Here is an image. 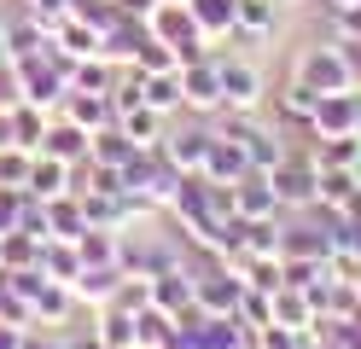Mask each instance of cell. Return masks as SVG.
<instances>
[{"instance_id":"1","label":"cell","mask_w":361,"mask_h":349,"mask_svg":"<svg viewBox=\"0 0 361 349\" xmlns=\"http://www.w3.org/2000/svg\"><path fill=\"white\" fill-rule=\"evenodd\" d=\"M18 82H24V105H41V111H53L71 99V64H64L53 47L47 53H35V59H18Z\"/></svg>"},{"instance_id":"2","label":"cell","mask_w":361,"mask_h":349,"mask_svg":"<svg viewBox=\"0 0 361 349\" xmlns=\"http://www.w3.org/2000/svg\"><path fill=\"white\" fill-rule=\"evenodd\" d=\"M146 35H152V41H164V47H175V59H180V64L204 59V35H198V23H192V12H187V0H157V6L146 12Z\"/></svg>"},{"instance_id":"3","label":"cell","mask_w":361,"mask_h":349,"mask_svg":"<svg viewBox=\"0 0 361 349\" xmlns=\"http://www.w3.org/2000/svg\"><path fill=\"white\" fill-rule=\"evenodd\" d=\"M361 123V99H355V87H338V93H321L309 111V128L321 134V140H350V128Z\"/></svg>"},{"instance_id":"4","label":"cell","mask_w":361,"mask_h":349,"mask_svg":"<svg viewBox=\"0 0 361 349\" xmlns=\"http://www.w3.org/2000/svg\"><path fill=\"white\" fill-rule=\"evenodd\" d=\"M291 82H303L314 93H338V87H350V64H344V47H314V53L298 59V76Z\"/></svg>"},{"instance_id":"5","label":"cell","mask_w":361,"mask_h":349,"mask_svg":"<svg viewBox=\"0 0 361 349\" xmlns=\"http://www.w3.org/2000/svg\"><path fill=\"white\" fill-rule=\"evenodd\" d=\"M216 70H221V105H228V111H257L262 70L251 59H216Z\"/></svg>"},{"instance_id":"6","label":"cell","mask_w":361,"mask_h":349,"mask_svg":"<svg viewBox=\"0 0 361 349\" xmlns=\"http://www.w3.org/2000/svg\"><path fill=\"white\" fill-rule=\"evenodd\" d=\"M239 297H245V274H233V268H210L192 279V302L204 314H233Z\"/></svg>"},{"instance_id":"7","label":"cell","mask_w":361,"mask_h":349,"mask_svg":"<svg viewBox=\"0 0 361 349\" xmlns=\"http://www.w3.org/2000/svg\"><path fill=\"white\" fill-rule=\"evenodd\" d=\"M180 99H187V111H221V70H216V59L180 64Z\"/></svg>"},{"instance_id":"8","label":"cell","mask_w":361,"mask_h":349,"mask_svg":"<svg viewBox=\"0 0 361 349\" xmlns=\"http://www.w3.org/2000/svg\"><path fill=\"white\" fill-rule=\"evenodd\" d=\"M274 209H280V192H274V180L262 169H251L233 186V216L239 221H274Z\"/></svg>"},{"instance_id":"9","label":"cell","mask_w":361,"mask_h":349,"mask_svg":"<svg viewBox=\"0 0 361 349\" xmlns=\"http://www.w3.org/2000/svg\"><path fill=\"white\" fill-rule=\"evenodd\" d=\"M204 180H216V186H239L245 175H251V157H245V146L233 134H216L210 140V157H204V169H198Z\"/></svg>"},{"instance_id":"10","label":"cell","mask_w":361,"mask_h":349,"mask_svg":"<svg viewBox=\"0 0 361 349\" xmlns=\"http://www.w3.org/2000/svg\"><path fill=\"white\" fill-rule=\"evenodd\" d=\"M41 152L59 157V163H87V152H94V134H87L82 123H71V116H53L47 123V140H41Z\"/></svg>"},{"instance_id":"11","label":"cell","mask_w":361,"mask_h":349,"mask_svg":"<svg viewBox=\"0 0 361 349\" xmlns=\"http://www.w3.org/2000/svg\"><path fill=\"white\" fill-rule=\"evenodd\" d=\"M24 192H30V198H41V204L59 198V192H76V163H59V157H47V152H35Z\"/></svg>"},{"instance_id":"12","label":"cell","mask_w":361,"mask_h":349,"mask_svg":"<svg viewBox=\"0 0 361 349\" xmlns=\"http://www.w3.org/2000/svg\"><path fill=\"white\" fill-rule=\"evenodd\" d=\"M210 140H216L210 128H180V134H164V146H157V152H164L180 175H198V169H204V157H210Z\"/></svg>"},{"instance_id":"13","label":"cell","mask_w":361,"mask_h":349,"mask_svg":"<svg viewBox=\"0 0 361 349\" xmlns=\"http://www.w3.org/2000/svg\"><path fill=\"white\" fill-rule=\"evenodd\" d=\"M268 180H274V192H280V204H309L314 198V186H321V175L309 169V163H298V157H280L274 169H268Z\"/></svg>"},{"instance_id":"14","label":"cell","mask_w":361,"mask_h":349,"mask_svg":"<svg viewBox=\"0 0 361 349\" xmlns=\"http://www.w3.org/2000/svg\"><path fill=\"white\" fill-rule=\"evenodd\" d=\"M87 233V209H82V192H59L47 198V239H64V245H76Z\"/></svg>"},{"instance_id":"15","label":"cell","mask_w":361,"mask_h":349,"mask_svg":"<svg viewBox=\"0 0 361 349\" xmlns=\"http://www.w3.org/2000/svg\"><path fill=\"white\" fill-rule=\"evenodd\" d=\"M123 279H128L123 268H82V274L71 279V297L87 302V309H105V302L123 291Z\"/></svg>"},{"instance_id":"16","label":"cell","mask_w":361,"mask_h":349,"mask_svg":"<svg viewBox=\"0 0 361 349\" xmlns=\"http://www.w3.org/2000/svg\"><path fill=\"white\" fill-rule=\"evenodd\" d=\"M187 12H192L204 41H228L233 23H239V0H187Z\"/></svg>"},{"instance_id":"17","label":"cell","mask_w":361,"mask_h":349,"mask_svg":"<svg viewBox=\"0 0 361 349\" xmlns=\"http://www.w3.org/2000/svg\"><path fill=\"white\" fill-rule=\"evenodd\" d=\"M47 47H53V30H47V23H41L35 12L6 23V59H12V64H18V59H35V53H47Z\"/></svg>"},{"instance_id":"18","label":"cell","mask_w":361,"mask_h":349,"mask_svg":"<svg viewBox=\"0 0 361 349\" xmlns=\"http://www.w3.org/2000/svg\"><path fill=\"white\" fill-rule=\"evenodd\" d=\"M228 134H233L239 146H245V157H251V169H262V175H268V169H274V163L286 157V146H280V140L268 134V128H257V123H233Z\"/></svg>"},{"instance_id":"19","label":"cell","mask_w":361,"mask_h":349,"mask_svg":"<svg viewBox=\"0 0 361 349\" xmlns=\"http://www.w3.org/2000/svg\"><path fill=\"white\" fill-rule=\"evenodd\" d=\"M117 128H123L140 152H157V146H164V111H152L146 99L134 105V111H123V116H117Z\"/></svg>"},{"instance_id":"20","label":"cell","mask_w":361,"mask_h":349,"mask_svg":"<svg viewBox=\"0 0 361 349\" xmlns=\"http://www.w3.org/2000/svg\"><path fill=\"white\" fill-rule=\"evenodd\" d=\"M64 116H71V123H82L87 134H99V128L117 123V111H111L105 93H76V87H71V99H64Z\"/></svg>"},{"instance_id":"21","label":"cell","mask_w":361,"mask_h":349,"mask_svg":"<svg viewBox=\"0 0 361 349\" xmlns=\"http://www.w3.org/2000/svg\"><path fill=\"white\" fill-rule=\"evenodd\" d=\"M140 99L152 105V111H180L187 99H180V70H152V76H140Z\"/></svg>"},{"instance_id":"22","label":"cell","mask_w":361,"mask_h":349,"mask_svg":"<svg viewBox=\"0 0 361 349\" xmlns=\"http://www.w3.org/2000/svg\"><path fill=\"white\" fill-rule=\"evenodd\" d=\"M94 338L105 349H134L140 338H134V309H117V302H105L99 309V326H94Z\"/></svg>"},{"instance_id":"23","label":"cell","mask_w":361,"mask_h":349,"mask_svg":"<svg viewBox=\"0 0 361 349\" xmlns=\"http://www.w3.org/2000/svg\"><path fill=\"white\" fill-rule=\"evenodd\" d=\"M134 152H140V146H134V140H128L117 123H111V128H99V134H94V152H87V157H94V163H105V169H128V163H134Z\"/></svg>"},{"instance_id":"24","label":"cell","mask_w":361,"mask_h":349,"mask_svg":"<svg viewBox=\"0 0 361 349\" xmlns=\"http://www.w3.org/2000/svg\"><path fill=\"white\" fill-rule=\"evenodd\" d=\"M71 286H59V279H41V286H35V326H47V332H53V326L64 320V314H71Z\"/></svg>"},{"instance_id":"25","label":"cell","mask_w":361,"mask_h":349,"mask_svg":"<svg viewBox=\"0 0 361 349\" xmlns=\"http://www.w3.org/2000/svg\"><path fill=\"white\" fill-rule=\"evenodd\" d=\"M47 123H53V111H41V105H18L12 111V140L24 152H41V140H47Z\"/></svg>"},{"instance_id":"26","label":"cell","mask_w":361,"mask_h":349,"mask_svg":"<svg viewBox=\"0 0 361 349\" xmlns=\"http://www.w3.org/2000/svg\"><path fill=\"white\" fill-rule=\"evenodd\" d=\"M30 163H35V152H24V146H0V186L24 192V180H30Z\"/></svg>"},{"instance_id":"27","label":"cell","mask_w":361,"mask_h":349,"mask_svg":"<svg viewBox=\"0 0 361 349\" xmlns=\"http://www.w3.org/2000/svg\"><path fill=\"white\" fill-rule=\"evenodd\" d=\"M134 70H140V76H152V70H180V59H175V47L146 41V47H140V59H134Z\"/></svg>"},{"instance_id":"28","label":"cell","mask_w":361,"mask_h":349,"mask_svg":"<svg viewBox=\"0 0 361 349\" xmlns=\"http://www.w3.org/2000/svg\"><path fill=\"white\" fill-rule=\"evenodd\" d=\"M24 105V82H18V64H0V111Z\"/></svg>"},{"instance_id":"29","label":"cell","mask_w":361,"mask_h":349,"mask_svg":"<svg viewBox=\"0 0 361 349\" xmlns=\"http://www.w3.org/2000/svg\"><path fill=\"white\" fill-rule=\"evenodd\" d=\"M18 209H24V192L0 186V239H6V233H18Z\"/></svg>"},{"instance_id":"30","label":"cell","mask_w":361,"mask_h":349,"mask_svg":"<svg viewBox=\"0 0 361 349\" xmlns=\"http://www.w3.org/2000/svg\"><path fill=\"white\" fill-rule=\"evenodd\" d=\"M30 338V326H12V320H0V349H24Z\"/></svg>"},{"instance_id":"31","label":"cell","mask_w":361,"mask_h":349,"mask_svg":"<svg viewBox=\"0 0 361 349\" xmlns=\"http://www.w3.org/2000/svg\"><path fill=\"white\" fill-rule=\"evenodd\" d=\"M157 6V0H117V12H128V18H146Z\"/></svg>"},{"instance_id":"32","label":"cell","mask_w":361,"mask_h":349,"mask_svg":"<svg viewBox=\"0 0 361 349\" xmlns=\"http://www.w3.org/2000/svg\"><path fill=\"white\" fill-rule=\"evenodd\" d=\"M18 111V105H12ZM12 111H0V146H18V140H12Z\"/></svg>"},{"instance_id":"33","label":"cell","mask_w":361,"mask_h":349,"mask_svg":"<svg viewBox=\"0 0 361 349\" xmlns=\"http://www.w3.org/2000/svg\"><path fill=\"white\" fill-rule=\"evenodd\" d=\"M326 6H332V12H355L361 0H326Z\"/></svg>"},{"instance_id":"34","label":"cell","mask_w":361,"mask_h":349,"mask_svg":"<svg viewBox=\"0 0 361 349\" xmlns=\"http://www.w3.org/2000/svg\"><path fill=\"white\" fill-rule=\"evenodd\" d=\"M0 64H12V59H6V23H0Z\"/></svg>"},{"instance_id":"35","label":"cell","mask_w":361,"mask_h":349,"mask_svg":"<svg viewBox=\"0 0 361 349\" xmlns=\"http://www.w3.org/2000/svg\"><path fill=\"white\" fill-rule=\"evenodd\" d=\"M350 175H355V186H361V163H355V169H350Z\"/></svg>"}]
</instances>
